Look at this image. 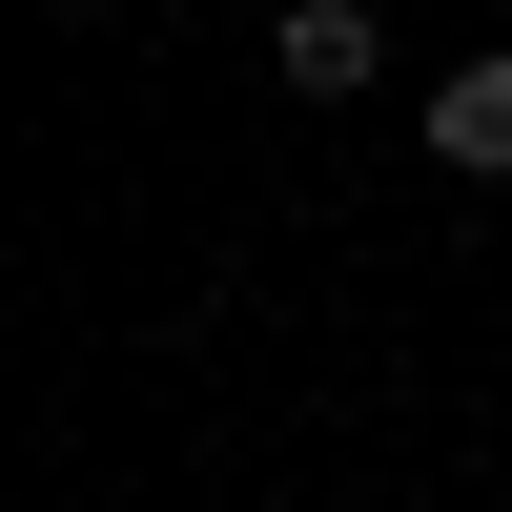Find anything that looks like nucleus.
<instances>
[{
	"label": "nucleus",
	"mask_w": 512,
	"mask_h": 512,
	"mask_svg": "<svg viewBox=\"0 0 512 512\" xmlns=\"http://www.w3.org/2000/svg\"><path fill=\"white\" fill-rule=\"evenodd\" d=\"M431 164L512 185V62H451V82H431Z\"/></svg>",
	"instance_id": "nucleus-1"
},
{
	"label": "nucleus",
	"mask_w": 512,
	"mask_h": 512,
	"mask_svg": "<svg viewBox=\"0 0 512 512\" xmlns=\"http://www.w3.org/2000/svg\"><path fill=\"white\" fill-rule=\"evenodd\" d=\"M369 62H390V21H369V0H287V82H308V103H349Z\"/></svg>",
	"instance_id": "nucleus-2"
}]
</instances>
